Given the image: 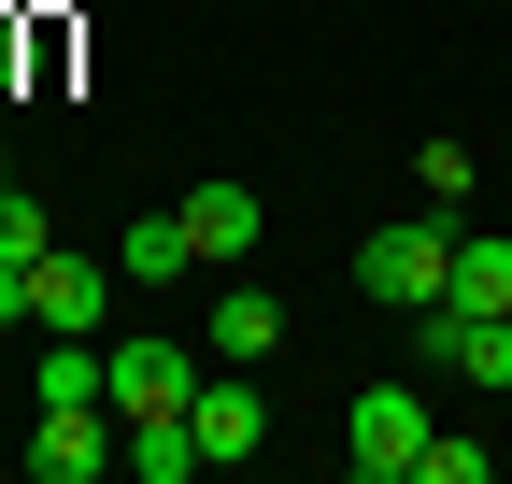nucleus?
Segmentation results:
<instances>
[{"instance_id": "f257e3e1", "label": "nucleus", "mask_w": 512, "mask_h": 484, "mask_svg": "<svg viewBox=\"0 0 512 484\" xmlns=\"http://www.w3.org/2000/svg\"><path fill=\"white\" fill-rule=\"evenodd\" d=\"M356 285L384 299V314H427V299L456 285V228H441V214H399V228H370V242H356Z\"/></svg>"}, {"instance_id": "f03ea898", "label": "nucleus", "mask_w": 512, "mask_h": 484, "mask_svg": "<svg viewBox=\"0 0 512 484\" xmlns=\"http://www.w3.org/2000/svg\"><path fill=\"white\" fill-rule=\"evenodd\" d=\"M413 342H427V371H456V385H512V314L427 299V314H413Z\"/></svg>"}, {"instance_id": "7ed1b4c3", "label": "nucleus", "mask_w": 512, "mask_h": 484, "mask_svg": "<svg viewBox=\"0 0 512 484\" xmlns=\"http://www.w3.org/2000/svg\"><path fill=\"white\" fill-rule=\"evenodd\" d=\"M342 456H356L370 484H413V456H427V399H413V385H370V399L342 413Z\"/></svg>"}, {"instance_id": "20e7f679", "label": "nucleus", "mask_w": 512, "mask_h": 484, "mask_svg": "<svg viewBox=\"0 0 512 484\" xmlns=\"http://www.w3.org/2000/svg\"><path fill=\"white\" fill-rule=\"evenodd\" d=\"M200 399V356H185L171 328H143V342H114V413L143 428V413H185Z\"/></svg>"}, {"instance_id": "39448f33", "label": "nucleus", "mask_w": 512, "mask_h": 484, "mask_svg": "<svg viewBox=\"0 0 512 484\" xmlns=\"http://www.w3.org/2000/svg\"><path fill=\"white\" fill-rule=\"evenodd\" d=\"M185 428H200V470H242L256 442H271V399H256L242 371H200V399H185Z\"/></svg>"}, {"instance_id": "423d86ee", "label": "nucleus", "mask_w": 512, "mask_h": 484, "mask_svg": "<svg viewBox=\"0 0 512 484\" xmlns=\"http://www.w3.org/2000/svg\"><path fill=\"white\" fill-rule=\"evenodd\" d=\"M128 271L114 257H72V242H43V257H29V314L43 328H100V299H114Z\"/></svg>"}, {"instance_id": "0eeeda50", "label": "nucleus", "mask_w": 512, "mask_h": 484, "mask_svg": "<svg viewBox=\"0 0 512 484\" xmlns=\"http://www.w3.org/2000/svg\"><path fill=\"white\" fill-rule=\"evenodd\" d=\"M114 271H128V285H185V271H200V228H185V200L128 228V242H114Z\"/></svg>"}, {"instance_id": "6e6552de", "label": "nucleus", "mask_w": 512, "mask_h": 484, "mask_svg": "<svg viewBox=\"0 0 512 484\" xmlns=\"http://www.w3.org/2000/svg\"><path fill=\"white\" fill-rule=\"evenodd\" d=\"M200 342L228 356V371H256V356H271V342H285V299H271V285H228V299H214V328H200Z\"/></svg>"}, {"instance_id": "1a4fd4ad", "label": "nucleus", "mask_w": 512, "mask_h": 484, "mask_svg": "<svg viewBox=\"0 0 512 484\" xmlns=\"http://www.w3.org/2000/svg\"><path fill=\"white\" fill-rule=\"evenodd\" d=\"M185 228H200V257H256V228H271V200H256V186H228V171H214V186L185 200Z\"/></svg>"}, {"instance_id": "9d476101", "label": "nucleus", "mask_w": 512, "mask_h": 484, "mask_svg": "<svg viewBox=\"0 0 512 484\" xmlns=\"http://www.w3.org/2000/svg\"><path fill=\"white\" fill-rule=\"evenodd\" d=\"M441 299H470V314H512V242L498 228H456V285Z\"/></svg>"}, {"instance_id": "9b49d317", "label": "nucleus", "mask_w": 512, "mask_h": 484, "mask_svg": "<svg viewBox=\"0 0 512 484\" xmlns=\"http://www.w3.org/2000/svg\"><path fill=\"white\" fill-rule=\"evenodd\" d=\"M128 470H143V484H185V470H200V428H185V413H143V428H128Z\"/></svg>"}, {"instance_id": "f8f14e48", "label": "nucleus", "mask_w": 512, "mask_h": 484, "mask_svg": "<svg viewBox=\"0 0 512 484\" xmlns=\"http://www.w3.org/2000/svg\"><path fill=\"white\" fill-rule=\"evenodd\" d=\"M484 470H498L484 442H441V428H427V456H413V484H484Z\"/></svg>"}, {"instance_id": "ddd939ff", "label": "nucleus", "mask_w": 512, "mask_h": 484, "mask_svg": "<svg viewBox=\"0 0 512 484\" xmlns=\"http://www.w3.org/2000/svg\"><path fill=\"white\" fill-rule=\"evenodd\" d=\"M43 242H57V228H43V200H29V186H0V257H43Z\"/></svg>"}, {"instance_id": "4468645a", "label": "nucleus", "mask_w": 512, "mask_h": 484, "mask_svg": "<svg viewBox=\"0 0 512 484\" xmlns=\"http://www.w3.org/2000/svg\"><path fill=\"white\" fill-rule=\"evenodd\" d=\"M0 328H29V257H0Z\"/></svg>"}, {"instance_id": "2eb2a0df", "label": "nucleus", "mask_w": 512, "mask_h": 484, "mask_svg": "<svg viewBox=\"0 0 512 484\" xmlns=\"http://www.w3.org/2000/svg\"><path fill=\"white\" fill-rule=\"evenodd\" d=\"M0 186H15V157H0Z\"/></svg>"}]
</instances>
